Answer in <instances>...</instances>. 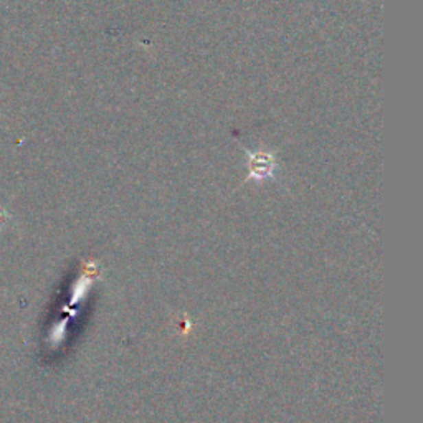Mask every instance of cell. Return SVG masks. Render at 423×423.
Returning a JSON list of instances; mask_svg holds the SVG:
<instances>
[{"instance_id": "obj_1", "label": "cell", "mask_w": 423, "mask_h": 423, "mask_svg": "<svg viewBox=\"0 0 423 423\" xmlns=\"http://www.w3.org/2000/svg\"><path fill=\"white\" fill-rule=\"evenodd\" d=\"M275 157L268 152L250 154V177L256 181H264L266 177L273 176Z\"/></svg>"}]
</instances>
